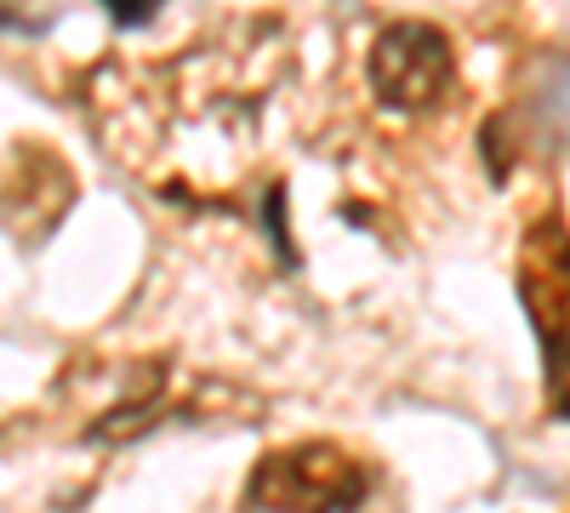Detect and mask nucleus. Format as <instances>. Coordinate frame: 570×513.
<instances>
[{"label":"nucleus","instance_id":"7ed1b4c3","mask_svg":"<svg viewBox=\"0 0 570 513\" xmlns=\"http://www.w3.org/2000/svg\"><path fill=\"white\" fill-rule=\"evenodd\" d=\"M104 7L115 12V23H149L160 0H104Z\"/></svg>","mask_w":570,"mask_h":513},{"label":"nucleus","instance_id":"f257e3e1","mask_svg":"<svg viewBox=\"0 0 570 513\" xmlns=\"http://www.w3.org/2000/svg\"><path fill=\"white\" fill-rule=\"evenodd\" d=\"M519 297H525V314L537 325L548 388L564 394L570 388V235L559 223H542L531 235L525 268H519Z\"/></svg>","mask_w":570,"mask_h":513},{"label":"nucleus","instance_id":"f03ea898","mask_svg":"<svg viewBox=\"0 0 570 513\" xmlns=\"http://www.w3.org/2000/svg\"><path fill=\"white\" fill-rule=\"evenodd\" d=\"M371 86L376 98L422 115L434 109L445 91H451V46L434 23H394L371 52Z\"/></svg>","mask_w":570,"mask_h":513}]
</instances>
